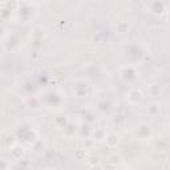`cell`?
Returning a JSON list of instances; mask_svg holds the SVG:
<instances>
[{"label":"cell","mask_w":170,"mask_h":170,"mask_svg":"<svg viewBox=\"0 0 170 170\" xmlns=\"http://www.w3.org/2000/svg\"><path fill=\"white\" fill-rule=\"evenodd\" d=\"M128 29H129V24L126 21H120L117 24V31L120 33H125V32H128Z\"/></svg>","instance_id":"cell-5"},{"label":"cell","mask_w":170,"mask_h":170,"mask_svg":"<svg viewBox=\"0 0 170 170\" xmlns=\"http://www.w3.org/2000/svg\"><path fill=\"white\" fill-rule=\"evenodd\" d=\"M23 154H24V149L20 148V146H15V148L11 149V156H12L13 158H16V160L21 158Z\"/></svg>","instance_id":"cell-3"},{"label":"cell","mask_w":170,"mask_h":170,"mask_svg":"<svg viewBox=\"0 0 170 170\" xmlns=\"http://www.w3.org/2000/svg\"><path fill=\"white\" fill-rule=\"evenodd\" d=\"M169 169H170V165H169Z\"/></svg>","instance_id":"cell-10"},{"label":"cell","mask_w":170,"mask_h":170,"mask_svg":"<svg viewBox=\"0 0 170 170\" xmlns=\"http://www.w3.org/2000/svg\"><path fill=\"white\" fill-rule=\"evenodd\" d=\"M126 98L129 103H132V104H137L138 101L142 100V92L138 89H132L130 92L126 94Z\"/></svg>","instance_id":"cell-1"},{"label":"cell","mask_w":170,"mask_h":170,"mask_svg":"<svg viewBox=\"0 0 170 170\" xmlns=\"http://www.w3.org/2000/svg\"><path fill=\"white\" fill-rule=\"evenodd\" d=\"M75 158L76 160H84L85 158V149H76L75 150Z\"/></svg>","instance_id":"cell-7"},{"label":"cell","mask_w":170,"mask_h":170,"mask_svg":"<svg viewBox=\"0 0 170 170\" xmlns=\"http://www.w3.org/2000/svg\"><path fill=\"white\" fill-rule=\"evenodd\" d=\"M84 144H85V146H87V148H90V146L93 145V142H92L90 140H87V142H84Z\"/></svg>","instance_id":"cell-9"},{"label":"cell","mask_w":170,"mask_h":170,"mask_svg":"<svg viewBox=\"0 0 170 170\" xmlns=\"http://www.w3.org/2000/svg\"><path fill=\"white\" fill-rule=\"evenodd\" d=\"M148 92L150 96H158L161 92V88L158 87V85H150L149 89H148Z\"/></svg>","instance_id":"cell-6"},{"label":"cell","mask_w":170,"mask_h":170,"mask_svg":"<svg viewBox=\"0 0 170 170\" xmlns=\"http://www.w3.org/2000/svg\"><path fill=\"white\" fill-rule=\"evenodd\" d=\"M114 169H116V165H113L110 162H108V165H105L104 167V170H114Z\"/></svg>","instance_id":"cell-8"},{"label":"cell","mask_w":170,"mask_h":170,"mask_svg":"<svg viewBox=\"0 0 170 170\" xmlns=\"http://www.w3.org/2000/svg\"><path fill=\"white\" fill-rule=\"evenodd\" d=\"M87 163H88V166L90 169H96V167L100 166V160H98L97 157H90V158H88Z\"/></svg>","instance_id":"cell-4"},{"label":"cell","mask_w":170,"mask_h":170,"mask_svg":"<svg viewBox=\"0 0 170 170\" xmlns=\"http://www.w3.org/2000/svg\"><path fill=\"white\" fill-rule=\"evenodd\" d=\"M106 144L110 146V148H114L118 145V137L117 134H108L106 135Z\"/></svg>","instance_id":"cell-2"}]
</instances>
